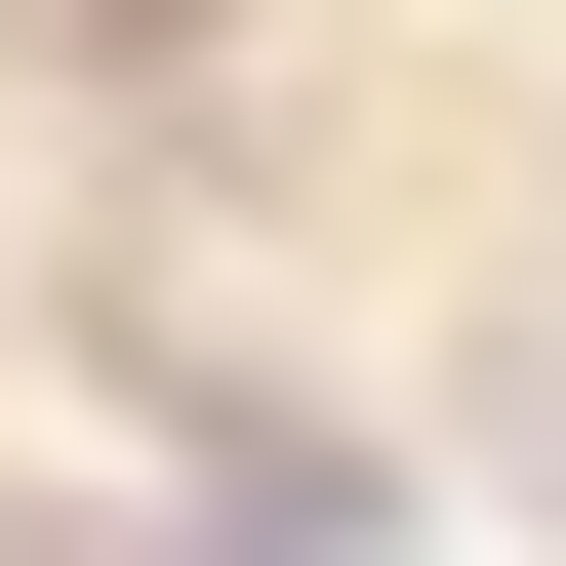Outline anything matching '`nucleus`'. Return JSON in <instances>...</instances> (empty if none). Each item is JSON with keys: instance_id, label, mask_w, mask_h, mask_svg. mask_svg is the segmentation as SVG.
Here are the masks:
<instances>
[{"instance_id": "1", "label": "nucleus", "mask_w": 566, "mask_h": 566, "mask_svg": "<svg viewBox=\"0 0 566 566\" xmlns=\"http://www.w3.org/2000/svg\"><path fill=\"white\" fill-rule=\"evenodd\" d=\"M202 566H405V485H324V446H243V485H202Z\"/></svg>"}]
</instances>
